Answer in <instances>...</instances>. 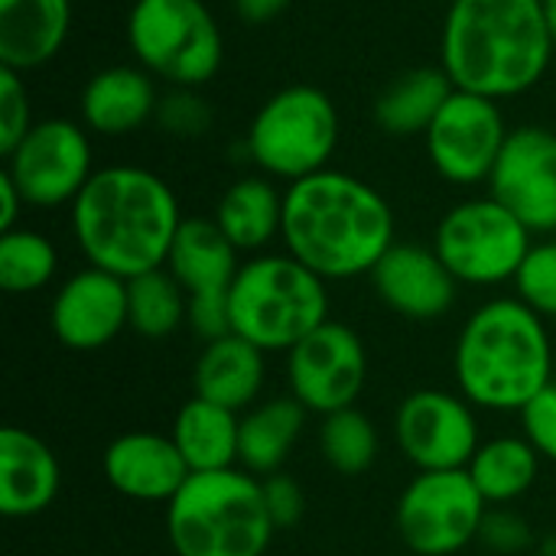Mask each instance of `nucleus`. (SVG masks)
<instances>
[{
    "label": "nucleus",
    "instance_id": "9d476101",
    "mask_svg": "<svg viewBox=\"0 0 556 556\" xmlns=\"http://www.w3.org/2000/svg\"><path fill=\"white\" fill-rule=\"evenodd\" d=\"M489 502L466 469L417 472L401 492L394 525L407 551L417 556H456L479 541Z\"/></svg>",
    "mask_w": 556,
    "mask_h": 556
},
{
    "label": "nucleus",
    "instance_id": "2f4dec72",
    "mask_svg": "<svg viewBox=\"0 0 556 556\" xmlns=\"http://www.w3.org/2000/svg\"><path fill=\"white\" fill-rule=\"evenodd\" d=\"M518 300L541 319H556V241L534 244L515 277Z\"/></svg>",
    "mask_w": 556,
    "mask_h": 556
},
{
    "label": "nucleus",
    "instance_id": "cd10ccee",
    "mask_svg": "<svg viewBox=\"0 0 556 556\" xmlns=\"http://www.w3.org/2000/svg\"><path fill=\"white\" fill-rule=\"evenodd\" d=\"M466 472L489 505H511L531 492L541 456L525 437H498L476 450Z\"/></svg>",
    "mask_w": 556,
    "mask_h": 556
},
{
    "label": "nucleus",
    "instance_id": "6ab92c4d",
    "mask_svg": "<svg viewBox=\"0 0 556 556\" xmlns=\"http://www.w3.org/2000/svg\"><path fill=\"white\" fill-rule=\"evenodd\" d=\"M62 489V469L49 443L23 427L0 433V515L26 521L49 511Z\"/></svg>",
    "mask_w": 556,
    "mask_h": 556
},
{
    "label": "nucleus",
    "instance_id": "f3484780",
    "mask_svg": "<svg viewBox=\"0 0 556 556\" xmlns=\"http://www.w3.org/2000/svg\"><path fill=\"white\" fill-rule=\"evenodd\" d=\"M368 277L381 303L414 323L446 316L459 290V280L446 270L440 254L424 244H394Z\"/></svg>",
    "mask_w": 556,
    "mask_h": 556
},
{
    "label": "nucleus",
    "instance_id": "412c9836",
    "mask_svg": "<svg viewBox=\"0 0 556 556\" xmlns=\"http://www.w3.org/2000/svg\"><path fill=\"white\" fill-rule=\"evenodd\" d=\"M72 29V0H0V65L33 72L52 62Z\"/></svg>",
    "mask_w": 556,
    "mask_h": 556
},
{
    "label": "nucleus",
    "instance_id": "37998d69",
    "mask_svg": "<svg viewBox=\"0 0 556 556\" xmlns=\"http://www.w3.org/2000/svg\"><path fill=\"white\" fill-rule=\"evenodd\" d=\"M443 3H446V7H450V3H456V0H443Z\"/></svg>",
    "mask_w": 556,
    "mask_h": 556
},
{
    "label": "nucleus",
    "instance_id": "2eb2a0df",
    "mask_svg": "<svg viewBox=\"0 0 556 556\" xmlns=\"http://www.w3.org/2000/svg\"><path fill=\"white\" fill-rule=\"evenodd\" d=\"M489 195L531 235L556 231V134L547 127L511 130L489 176Z\"/></svg>",
    "mask_w": 556,
    "mask_h": 556
},
{
    "label": "nucleus",
    "instance_id": "f704fd0d",
    "mask_svg": "<svg viewBox=\"0 0 556 556\" xmlns=\"http://www.w3.org/2000/svg\"><path fill=\"white\" fill-rule=\"evenodd\" d=\"M521 427H525V440L538 450L541 459L556 463V384L551 381L541 394H534L528 401V407L521 410Z\"/></svg>",
    "mask_w": 556,
    "mask_h": 556
},
{
    "label": "nucleus",
    "instance_id": "f03ea898",
    "mask_svg": "<svg viewBox=\"0 0 556 556\" xmlns=\"http://www.w3.org/2000/svg\"><path fill=\"white\" fill-rule=\"evenodd\" d=\"M179 225L176 192L143 166L117 163L94 169L72 202V235L88 267L124 280L166 267Z\"/></svg>",
    "mask_w": 556,
    "mask_h": 556
},
{
    "label": "nucleus",
    "instance_id": "c03bdc74",
    "mask_svg": "<svg viewBox=\"0 0 556 556\" xmlns=\"http://www.w3.org/2000/svg\"><path fill=\"white\" fill-rule=\"evenodd\" d=\"M316 3H332V0H316Z\"/></svg>",
    "mask_w": 556,
    "mask_h": 556
},
{
    "label": "nucleus",
    "instance_id": "473e14b6",
    "mask_svg": "<svg viewBox=\"0 0 556 556\" xmlns=\"http://www.w3.org/2000/svg\"><path fill=\"white\" fill-rule=\"evenodd\" d=\"M156 124L173 137H202L212 127V108L199 88H169L160 98Z\"/></svg>",
    "mask_w": 556,
    "mask_h": 556
},
{
    "label": "nucleus",
    "instance_id": "4468645a",
    "mask_svg": "<svg viewBox=\"0 0 556 556\" xmlns=\"http://www.w3.org/2000/svg\"><path fill=\"white\" fill-rule=\"evenodd\" d=\"M394 437L410 466L420 472L469 469L479 443V420L463 394L414 391L401 401L394 417Z\"/></svg>",
    "mask_w": 556,
    "mask_h": 556
},
{
    "label": "nucleus",
    "instance_id": "a19ab883",
    "mask_svg": "<svg viewBox=\"0 0 556 556\" xmlns=\"http://www.w3.org/2000/svg\"><path fill=\"white\" fill-rule=\"evenodd\" d=\"M544 3V16H547V29H551V39L556 46V0H541Z\"/></svg>",
    "mask_w": 556,
    "mask_h": 556
},
{
    "label": "nucleus",
    "instance_id": "ea45409f",
    "mask_svg": "<svg viewBox=\"0 0 556 556\" xmlns=\"http://www.w3.org/2000/svg\"><path fill=\"white\" fill-rule=\"evenodd\" d=\"M290 3H293V0H231L235 13H238L244 23H251V26H261V23L277 20Z\"/></svg>",
    "mask_w": 556,
    "mask_h": 556
},
{
    "label": "nucleus",
    "instance_id": "20e7f679",
    "mask_svg": "<svg viewBox=\"0 0 556 556\" xmlns=\"http://www.w3.org/2000/svg\"><path fill=\"white\" fill-rule=\"evenodd\" d=\"M453 371L472 407L521 414L554 375L547 323L518 296L479 306L456 339Z\"/></svg>",
    "mask_w": 556,
    "mask_h": 556
},
{
    "label": "nucleus",
    "instance_id": "6e6552de",
    "mask_svg": "<svg viewBox=\"0 0 556 556\" xmlns=\"http://www.w3.org/2000/svg\"><path fill=\"white\" fill-rule=\"evenodd\" d=\"M127 42L137 65L169 88L208 85L225 59L218 20L202 0H134Z\"/></svg>",
    "mask_w": 556,
    "mask_h": 556
},
{
    "label": "nucleus",
    "instance_id": "f257e3e1",
    "mask_svg": "<svg viewBox=\"0 0 556 556\" xmlns=\"http://www.w3.org/2000/svg\"><path fill=\"white\" fill-rule=\"evenodd\" d=\"M280 238L287 254L323 280L371 274L397 244L388 199L342 169H323L287 186Z\"/></svg>",
    "mask_w": 556,
    "mask_h": 556
},
{
    "label": "nucleus",
    "instance_id": "aec40b11",
    "mask_svg": "<svg viewBox=\"0 0 556 556\" xmlns=\"http://www.w3.org/2000/svg\"><path fill=\"white\" fill-rule=\"evenodd\" d=\"M156 78L140 65H111L88 78L81 91V124L101 137H127L160 108Z\"/></svg>",
    "mask_w": 556,
    "mask_h": 556
},
{
    "label": "nucleus",
    "instance_id": "4c0bfd02",
    "mask_svg": "<svg viewBox=\"0 0 556 556\" xmlns=\"http://www.w3.org/2000/svg\"><path fill=\"white\" fill-rule=\"evenodd\" d=\"M189 329L208 345L215 339L231 336V306H228V293H199L189 296V316H186Z\"/></svg>",
    "mask_w": 556,
    "mask_h": 556
},
{
    "label": "nucleus",
    "instance_id": "423d86ee",
    "mask_svg": "<svg viewBox=\"0 0 556 556\" xmlns=\"http://www.w3.org/2000/svg\"><path fill=\"white\" fill-rule=\"evenodd\" d=\"M231 329L261 352H290L329 323L326 280L290 254H261L241 264L231 290Z\"/></svg>",
    "mask_w": 556,
    "mask_h": 556
},
{
    "label": "nucleus",
    "instance_id": "7ed1b4c3",
    "mask_svg": "<svg viewBox=\"0 0 556 556\" xmlns=\"http://www.w3.org/2000/svg\"><path fill=\"white\" fill-rule=\"evenodd\" d=\"M541 0H456L440 36V68L459 91L492 101L531 91L554 62Z\"/></svg>",
    "mask_w": 556,
    "mask_h": 556
},
{
    "label": "nucleus",
    "instance_id": "ddd939ff",
    "mask_svg": "<svg viewBox=\"0 0 556 556\" xmlns=\"http://www.w3.org/2000/svg\"><path fill=\"white\" fill-rule=\"evenodd\" d=\"M287 381L290 397L309 414L329 417L349 410L368 381L365 342L345 323L329 319L287 352Z\"/></svg>",
    "mask_w": 556,
    "mask_h": 556
},
{
    "label": "nucleus",
    "instance_id": "72a5a7b5",
    "mask_svg": "<svg viewBox=\"0 0 556 556\" xmlns=\"http://www.w3.org/2000/svg\"><path fill=\"white\" fill-rule=\"evenodd\" d=\"M33 108L23 72L0 65V153L7 156L33 127Z\"/></svg>",
    "mask_w": 556,
    "mask_h": 556
},
{
    "label": "nucleus",
    "instance_id": "f8f14e48",
    "mask_svg": "<svg viewBox=\"0 0 556 556\" xmlns=\"http://www.w3.org/2000/svg\"><path fill=\"white\" fill-rule=\"evenodd\" d=\"M508 134L498 101L456 88L424 134V143L440 179L453 186H479L489 182Z\"/></svg>",
    "mask_w": 556,
    "mask_h": 556
},
{
    "label": "nucleus",
    "instance_id": "c85d7f7f",
    "mask_svg": "<svg viewBox=\"0 0 556 556\" xmlns=\"http://www.w3.org/2000/svg\"><path fill=\"white\" fill-rule=\"evenodd\" d=\"M127 313H130V329L137 336L166 339L186 323L189 293L166 267H160L127 280Z\"/></svg>",
    "mask_w": 556,
    "mask_h": 556
},
{
    "label": "nucleus",
    "instance_id": "1a4fd4ad",
    "mask_svg": "<svg viewBox=\"0 0 556 556\" xmlns=\"http://www.w3.org/2000/svg\"><path fill=\"white\" fill-rule=\"evenodd\" d=\"M531 248V231L492 195L453 205L433 235V251L446 270L469 287L515 280Z\"/></svg>",
    "mask_w": 556,
    "mask_h": 556
},
{
    "label": "nucleus",
    "instance_id": "5701e85b",
    "mask_svg": "<svg viewBox=\"0 0 556 556\" xmlns=\"http://www.w3.org/2000/svg\"><path fill=\"white\" fill-rule=\"evenodd\" d=\"M238 254L241 251L225 238L215 218H182L166 257V270L189 296L228 293L241 270Z\"/></svg>",
    "mask_w": 556,
    "mask_h": 556
},
{
    "label": "nucleus",
    "instance_id": "393cba45",
    "mask_svg": "<svg viewBox=\"0 0 556 556\" xmlns=\"http://www.w3.org/2000/svg\"><path fill=\"white\" fill-rule=\"evenodd\" d=\"M453 91L456 85L440 65L407 68L375 98V124L391 137H424Z\"/></svg>",
    "mask_w": 556,
    "mask_h": 556
},
{
    "label": "nucleus",
    "instance_id": "7c9ffc66",
    "mask_svg": "<svg viewBox=\"0 0 556 556\" xmlns=\"http://www.w3.org/2000/svg\"><path fill=\"white\" fill-rule=\"evenodd\" d=\"M378 450H381L378 430H375V424L362 410L349 407V410L323 417L319 453H323V459H326V466L332 472H339V476H362V472H368L375 466Z\"/></svg>",
    "mask_w": 556,
    "mask_h": 556
},
{
    "label": "nucleus",
    "instance_id": "a878e982",
    "mask_svg": "<svg viewBox=\"0 0 556 556\" xmlns=\"http://www.w3.org/2000/svg\"><path fill=\"white\" fill-rule=\"evenodd\" d=\"M306 414L309 410L296 397H270L244 410L238 466L257 479L280 472L306 427Z\"/></svg>",
    "mask_w": 556,
    "mask_h": 556
},
{
    "label": "nucleus",
    "instance_id": "b1692460",
    "mask_svg": "<svg viewBox=\"0 0 556 556\" xmlns=\"http://www.w3.org/2000/svg\"><path fill=\"white\" fill-rule=\"evenodd\" d=\"M176 450L182 453L189 472H225L238 469L241 446V414L218 407L212 401L192 397L179 407L173 430Z\"/></svg>",
    "mask_w": 556,
    "mask_h": 556
},
{
    "label": "nucleus",
    "instance_id": "79ce46f5",
    "mask_svg": "<svg viewBox=\"0 0 556 556\" xmlns=\"http://www.w3.org/2000/svg\"><path fill=\"white\" fill-rule=\"evenodd\" d=\"M541 556H556V534L554 538H547V541L541 544Z\"/></svg>",
    "mask_w": 556,
    "mask_h": 556
},
{
    "label": "nucleus",
    "instance_id": "c756f323",
    "mask_svg": "<svg viewBox=\"0 0 556 556\" xmlns=\"http://www.w3.org/2000/svg\"><path fill=\"white\" fill-rule=\"evenodd\" d=\"M59 270L55 244L33 228L0 235V287L13 296L42 290Z\"/></svg>",
    "mask_w": 556,
    "mask_h": 556
},
{
    "label": "nucleus",
    "instance_id": "39448f33",
    "mask_svg": "<svg viewBox=\"0 0 556 556\" xmlns=\"http://www.w3.org/2000/svg\"><path fill=\"white\" fill-rule=\"evenodd\" d=\"M274 534L264 482L244 469L195 472L166 505L176 556H264Z\"/></svg>",
    "mask_w": 556,
    "mask_h": 556
},
{
    "label": "nucleus",
    "instance_id": "a211bd4d",
    "mask_svg": "<svg viewBox=\"0 0 556 556\" xmlns=\"http://www.w3.org/2000/svg\"><path fill=\"white\" fill-rule=\"evenodd\" d=\"M101 466H104L108 485L117 495L130 502H147V505H169L173 495L192 476L173 437H160L147 430L117 437L104 450Z\"/></svg>",
    "mask_w": 556,
    "mask_h": 556
},
{
    "label": "nucleus",
    "instance_id": "e433bc0d",
    "mask_svg": "<svg viewBox=\"0 0 556 556\" xmlns=\"http://www.w3.org/2000/svg\"><path fill=\"white\" fill-rule=\"evenodd\" d=\"M264 502H267V515L277 531L296 528L306 511V495H303L300 482L283 472H274L264 479Z\"/></svg>",
    "mask_w": 556,
    "mask_h": 556
},
{
    "label": "nucleus",
    "instance_id": "58836bf2",
    "mask_svg": "<svg viewBox=\"0 0 556 556\" xmlns=\"http://www.w3.org/2000/svg\"><path fill=\"white\" fill-rule=\"evenodd\" d=\"M23 208H29V205H26V199L20 195L16 182H13L7 173H0V235H7V231L20 228V215H23Z\"/></svg>",
    "mask_w": 556,
    "mask_h": 556
},
{
    "label": "nucleus",
    "instance_id": "4be33fe9",
    "mask_svg": "<svg viewBox=\"0 0 556 556\" xmlns=\"http://www.w3.org/2000/svg\"><path fill=\"white\" fill-rule=\"evenodd\" d=\"M264 355L267 352H261L257 345H251L248 339H241L235 332L208 342L192 371L195 397L228 407L235 414L251 410L267 381Z\"/></svg>",
    "mask_w": 556,
    "mask_h": 556
},
{
    "label": "nucleus",
    "instance_id": "0eeeda50",
    "mask_svg": "<svg viewBox=\"0 0 556 556\" xmlns=\"http://www.w3.org/2000/svg\"><path fill=\"white\" fill-rule=\"evenodd\" d=\"M339 134L342 121L336 101L323 88L290 85L257 108L244 147L261 176L290 186L329 169Z\"/></svg>",
    "mask_w": 556,
    "mask_h": 556
},
{
    "label": "nucleus",
    "instance_id": "9b49d317",
    "mask_svg": "<svg viewBox=\"0 0 556 556\" xmlns=\"http://www.w3.org/2000/svg\"><path fill=\"white\" fill-rule=\"evenodd\" d=\"M3 160V173L16 182L29 208L72 205L94 176L88 127L68 117L36 121Z\"/></svg>",
    "mask_w": 556,
    "mask_h": 556
},
{
    "label": "nucleus",
    "instance_id": "bb28decb",
    "mask_svg": "<svg viewBox=\"0 0 556 556\" xmlns=\"http://www.w3.org/2000/svg\"><path fill=\"white\" fill-rule=\"evenodd\" d=\"M215 225L238 251H261L283 231V192L267 176H244L222 192Z\"/></svg>",
    "mask_w": 556,
    "mask_h": 556
},
{
    "label": "nucleus",
    "instance_id": "dca6fc26",
    "mask_svg": "<svg viewBox=\"0 0 556 556\" xmlns=\"http://www.w3.org/2000/svg\"><path fill=\"white\" fill-rule=\"evenodd\" d=\"M52 336L72 352H98L127 326V280L98 267L72 274L52 296Z\"/></svg>",
    "mask_w": 556,
    "mask_h": 556
},
{
    "label": "nucleus",
    "instance_id": "c9c22d12",
    "mask_svg": "<svg viewBox=\"0 0 556 556\" xmlns=\"http://www.w3.org/2000/svg\"><path fill=\"white\" fill-rule=\"evenodd\" d=\"M479 541H482V547H489L492 554L515 556L531 547V525H528L521 515H515V511L495 508V511H485Z\"/></svg>",
    "mask_w": 556,
    "mask_h": 556
}]
</instances>
